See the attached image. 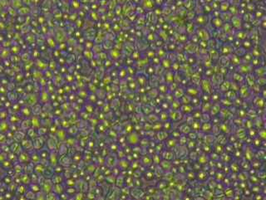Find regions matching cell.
I'll use <instances>...</instances> for the list:
<instances>
[{
	"mask_svg": "<svg viewBox=\"0 0 266 200\" xmlns=\"http://www.w3.org/2000/svg\"><path fill=\"white\" fill-rule=\"evenodd\" d=\"M254 148L252 147L251 145H246L242 148L243 152V159H246L248 161H251L252 159L254 158Z\"/></svg>",
	"mask_w": 266,
	"mask_h": 200,
	"instance_id": "1",
	"label": "cell"
},
{
	"mask_svg": "<svg viewBox=\"0 0 266 200\" xmlns=\"http://www.w3.org/2000/svg\"><path fill=\"white\" fill-rule=\"evenodd\" d=\"M169 115V120L172 122H176V121H182L184 119V115L181 113L180 110L175 111V110L170 109L167 111Z\"/></svg>",
	"mask_w": 266,
	"mask_h": 200,
	"instance_id": "2",
	"label": "cell"
},
{
	"mask_svg": "<svg viewBox=\"0 0 266 200\" xmlns=\"http://www.w3.org/2000/svg\"><path fill=\"white\" fill-rule=\"evenodd\" d=\"M53 184H53L51 179H46V180L42 181V184H41V190L42 192H44L45 194H47L49 192L53 191Z\"/></svg>",
	"mask_w": 266,
	"mask_h": 200,
	"instance_id": "3",
	"label": "cell"
},
{
	"mask_svg": "<svg viewBox=\"0 0 266 200\" xmlns=\"http://www.w3.org/2000/svg\"><path fill=\"white\" fill-rule=\"evenodd\" d=\"M21 145L23 147V150H25L26 151H32V150H34L33 148V140L31 139H24L22 141L20 142Z\"/></svg>",
	"mask_w": 266,
	"mask_h": 200,
	"instance_id": "4",
	"label": "cell"
},
{
	"mask_svg": "<svg viewBox=\"0 0 266 200\" xmlns=\"http://www.w3.org/2000/svg\"><path fill=\"white\" fill-rule=\"evenodd\" d=\"M127 142H128L130 144L136 145V144H137L140 142L139 136L135 132L130 133V134L128 135V136H127Z\"/></svg>",
	"mask_w": 266,
	"mask_h": 200,
	"instance_id": "5",
	"label": "cell"
},
{
	"mask_svg": "<svg viewBox=\"0 0 266 200\" xmlns=\"http://www.w3.org/2000/svg\"><path fill=\"white\" fill-rule=\"evenodd\" d=\"M30 162L33 163V165H37L41 162V157H40V155H39V152H37V151H34V150H32L30 151Z\"/></svg>",
	"mask_w": 266,
	"mask_h": 200,
	"instance_id": "6",
	"label": "cell"
},
{
	"mask_svg": "<svg viewBox=\"0 0 266 200\" xmlns=\"http://www.w3.org/2000/svg\"><path fill=\"white\" fill-rule=\"evenodd\" d=\"M209 177L210 176L208 174V172L203 170L202 169L197 171V173H195V179H197L198 181H207Z\"/></svg>",
	"mask_w": 266,
	"mask_h": 200,
	"instance_id": "7",
	"label": "cell"
},
{
	"mask_svg": "<svg viewBox=\"0 0 266 200\" xmlns=\"http://www.w3.org/2000/svg\"><path fill=\"white\" fill-rule=\"evenodd\" d=\"M216 142L225 146V144L228 143V136L226 134L220 132L219 135H217L216 136Z\"/></svg>",
	"mask_w": 266,
	"mask_h": 200,
	"instance_id": "8",
	"label": "cell"
},
{
	"mask_svg": "<svg viewBox=\"0 0 266 200\" xmlns=\"http://www.w3.org/2000/svg\"><path fill=\"white\" fill-rule=\"evenodd\" d=\"M18 159L19 160L20 163H23V164H28L30 162V154L28 151L27 152H21L19 155H18Z\"/></svg>",
	"mask_w": 266,
	"mask_h": 200,
	"instance_id": "9",
	"label": "cell"
},
{
	"mask_svg": "<svg viewBox=\"0 0 266 200\" xmlns=\"http://www.w3.org/2000/svg\"><path fill=\"white\" fill-rule=\"evenodd\" d=\"M234 159L233 156L231 154L227 153L224 151L223 153L220 155V160L221 162H223L224 164H230L232 160Z\"/></svg>",
	"mask_w": 266,
	"mask_h": 200,
	"instance_id": "10",
	"label": "cell"
},
{
	"mask_svg": "<svg viewBox=\"0 0 266 200\" xmlns=\"http://www.w3.org/2000/svg\"><path fill=\"white\" fill-rule=\"evenodd\" d=\"M9 147H10V151L17 155H18L21 152H23V147H22L21 144H19L18 142H13Z\"/></svg>",
	"mask_w": 266,
	"mask_h": 200,
	"instance_id": "11",
	"label": "cell"
},
{
	"mask_svg": "<svg viewBox=\"0 0 266 200\" xmlns=\"http://www.w3.org/2000/svg\"><path fill=\"white\" fill-rule=\"evenodd\" d=\"M165 144H166V146L167 147V150H173V149L176 147V145L178 144V141L176 139L171 137V138L166 139L165 140Z\"/></svg>",
	"mask_w": 266,
	"mask_h": 200,
	"instance_id": "12",
	"label": "cell"
},
{
	"mask_svg": "<svg viewBox=\"0 0 266 200\" xmlns=\"http://www.w3.org/2000/svg\"><path fill=\"white\" fill-rule=\"evenodd\" d=\"M239 165V168H240V170L244 171H248L249 169L251 168V165H250V161H248L245 159H238Z\"/></svg>",
	"mask_w": 266,
	"mask_h": 200,
	"instance_id": "13",
	"label": "cell"
},
{
	"mask_svg": "<svg viewBox=\"0 0 266 200\" xmlns=\"http://www.w3.org/2000/svg\"><path fill=\"white\" fill-rule=\"evenodd\" d=\"M210 160V158H209V155H207L205 153L199 154L198 157H197V159L196 161L198 162L199 164L201 165H205L208 164V162Z\"/></svg>",
	"mask_w": 266,
	"mask_h": 200,
	"instance_id": "14",
	"label": "cell"
},
{
	"mask_svg": "<svg viewBox=\"0 0 266 200\" xmlns=\"http://www.w3.org/2000/svg\"><path fill=\"white\" fill-rule=\"evenodd\" d=\"M180 111L183 115H188L191 114V112L194 111V107L191 104H186V105H181L180 106Z\"/></svg>",
	"mask_w": 266,
	"mask_h": 200,
	"instance_id": "15",
	"label": "cell"
},
{
	"mask_svg": "<svg viewBox=\"0 0 266 200\" xmlns=\"http://www.w3.org/2000/svg\"><path fill=\"white\" fill-rule=\"evenodd\" d=\"M53 184H63L65 180L63 178L62 173H54L51 178Z\"/></svg>",
	"mask_w": 266,
	"mask_h": 200,
	"instance_id": "16",
	"label": "cell"
},
{
	"mask_svg": "<svg viewBox=\"0 0 266 200\" xmlns=\"http://www.w3.org/2000/svg\"><path fill=\"white\" fill-rule=\"evenodd\" d=\"M213 124L211 123V121H207V122H203L201 123V129L203 133H210L211 132V129H212Z\"/></svg>",
	"mask_w": 266,
	"mask_h": 200,
	"instance_id": "17",
	"label": "cell"
},
{
	"mask_svg": "<svg viewBox=\"0 0 266 200\" xmlns=\"http://www.w3.org/2000/svg\"><path fill=\"white\" fill-rule=\"evenodd\" d=\"M161 159H166V160H170L172 161V159H174V152L172 151V150H165L163 152H161Z\"/></svg>",
	"mask_w": 266,
	"mask_h": 200,
	"instance_id": "18",
	"label": "cell"
},
{
	"mask_svg": "<svg viewBox=\"0 0 266 200\" xmlns=\"http://www.w3.org/2000/svg\"><path fill=\"white\" fill-rule=\"evenodd\" d=\"M203 140H205L204 143H205V144L212 145L216 142V136H214L213 134L205 133L204 135V137H203Z\"/></svg>",
	"mask_w": 266,
	"mask_h": 200,
	"instance_id": "19",
	"label": "cell"
},
{
	"mask_svg": "<svg viewBox=\"0 0 266 200\" xmlns=\"http://www.w3.org/2000/svg\"><path fill=\"white\" fill-rule=\"evenodd\" d=\"M229 166H230V169H231V173H235V174H237V173L240 170L238 159H236V160H234L233 159V160L229 164Z\"/></svg>",
	"mask_w": 266,
	"mask_h": 200,
	"instance_id": "20",
	"label": "cell"
},
{
	"mask_svg": "<svg viewBox=\"0 0 266 200\" xmlns=\"http://www.w3.org/2000/svg\"><path fill=\"white\" fill-rule=\"evenodd\" d=\"M220 109H221V107H220V105L219 103H213L212 106H211V108L210 110V112H209L210 115H211V117L218 115Z\"/></svg>",
	"mask_w": 266,
	"mask_h": 200,
	"instance_id": "21",
	"label": "cell"
},
{
	"mask_svg": "<svg viewBox=\"0 0 266 200\" xmlns=\"http://www.w3.org/2000/svg\"><path fill=\"white\" fill-rule=\"evenodd\" d=\"M178 130L180 131L181 135H186V136H187V135H188L192 129H191V128H190V126L189 125H187L186 123H185V124H182V125H180Z\"/></svg>",
	"mask_w": 266,
	"mask_h": 200,
	"instance_id": "22",
	"label": "cell"
},
{
	"mask_svg": "<svg viewBox=\"0 0 266 200\" xmlns=\"http://www.w3.org/2000/svg\"><path fill=\"white\" fill-rule=\"evenodd\" d=\"M53 191L59 196L65 192V188L63 187L62 184H54L53 187Z\"/></svg>",
	"mask_w": 266,
	"mask_h": 200,
	"instance_id": "23",
	"label": "cell"
},
{
	"mask_svg": "<svg viewBox=\"0 0 266 200\" xmlns=\"http://www.w3.org/2000/svg\"><path fill=\"white\" fill-rule=\"evenodd\" d=\"M249 178V173L248 171L239 170L237 173V180L241 182V181H248Z\"/></svg>",
	"mask_w": 266,
	"mask_h": 200,
	"instance_id": "24",
	"label": "cell"
},
{
	"mask_svg": "<svg viewBox=\"0 0 266 200\" xmlns=\"http://www.w3.org/2000/svg\"><path fill=\"white\" fill-rule=\"evenodd\" d=\"M220 129V132L224 133V134H226V135H230L231 133V126L228 125L226 122L223 121V122H220L219 124Z\"/></svg>",
	"mask_w": 266,
	"mask_h": 200,
	"instance_id": "25",
	"label": "cell"
},
{
	"mask_svg": "<svg viewBox=\"0 0 266 200\" xmlns=\"http://www.w3.org/2000/svg\"><path fill=\"white\" fill-rule=\"evenodd\" d=\"M250 165H251V168L256 169V170H259V169H261V167H262V162L261 160L259 159H256V158H254L250 161Z\"/></svg>",
	"mask_w": 266,
	"mask_h": 200,
	"instance_id": "26",
	"label": "cell"
},
{
	"mask_svg": "<svg viewBox=\"0 0 266 200\" xmlns=\"http://www.w3.org/2000/svg\"><path fill=\"white\" fill-rule=\"evenodd\" d=\"M212 150L213 152H215V153L218 154V155H220V154H222L224 151H225V146L224 145H222V144H218V143H216V144H212Z\"/></svg>",
	"mask_w": 266,
	"mask_h": 200,
	"instance_id": "27",
	"label": "cell"
},
{
	"mask_svg": "<svg viewBox=\"0 0 266 200\" xmlns=\"http://www.w3.org/2000/svg\"><path fill=\"white\" fill-rule=\"evenodd\" d=\"M223 193H224V195H225L226 198H234V195H235V192H234V188L232 187L231 188V186H227V187H225L224 190H223Z\"/></svg>",
	"mask_w": 266,
	"mask_h": 200,
	"instance_id": "28",
	"label": "cell"
},
{
	"mask_svg": "<svg viewBox=\"0 0 266 200\" xmlns=\"http://www.w3.org/2000/svg\"><path fill=\"white\" fill-rule=\"evenodd\" d=\"M31 127H32L31 120L28 119V118H27V119H25L24 121H21V129H23V130H28Z\"/></svg>",
	"mask_w": 266,
	"mask_h": 200,
	"instance_id": "29",
	"label": "cell"
},
{
	"mask_svg": "<svg viewBox=\"0 0 266 200\" xmlns=\"http://www.w3.org/2000/svg\"><path fill=\"white\" fill-rule=\"evenodd\" d=\"M30 120H31V124H32V126H33V128H35L36 129H39V127L41 126L42 121L39 120L37 115H34V116H33V117L31 118Z\"/></svg>",
	"mask_w": 266,
	"mask_h": 200,
	"instance_id": "30",
	"label": "cell"
},
{
	"mask_svg": "<svg viewBox=\"0 0 266 200\" xmlns=\"http://www.w3.org/2000/svg\"><path fill=\"white\" fill-rule=\"evenodd\" d=\"M9 129V124L6 120L0 121V133H6Z\"/></svg>",
	"mask_w": 266,
	"mask_h": 200,
	"instance_id": "31",
	"label": "cell"
},
{
	"mask_svg": "<svg viewBox=\"0 0 266 200\" xmlns=\"http://www.w3.org/2000/svg\"><path fill=\"white\" fill-rule=\"evenodd\" d=\"M157 137L158 138V140H159L160 141H164V140H166V139L169 137V135L168 133H167V131H166V130H164V129H161V131L159 130V132L157 134Z\"/></svg>",
	"mask_w": 266,
	"mask_h": 200,
	"instance_id": "32",
	"label": "cell"
},
{
	"mask_svg": "<svg viewBox=\"0 0 266 200\" xmlns=\"http://www.w3.org/2000/svg\"><path fill=\"white\" fill-rule=\"evenodd\" d=\"M13 138H14L16 142H21L25 138V134H24V131L18 130V131H16L13 134Z\"/></svg>",
	"mask_w": 266,
	"mask_h": 200,
	"instance_id": "33",
	"label": "cell"
},
{
	"mask_svg": "<svg viewBox=\"0 0 266 200\" xmlns=\"http://www.w3.org/2000/svg\"><path fill=\"white\" fill-rule=\"evenodd\" d=\"M190 126L192 130H195V131H198L201 129V121L200 120H194L192 121V123L190 125Z\"/></svg>",
	"mask_w": 266,
	"mask_h": 200,
	"instance_id": "34",
	"label": "cell"
},
{
	"mask_svg": "<svg viewBox=\"0 0 266 200\" xmlns=\"http://www.w3.org/2000/svg\"><path fill=\"white\" fill-rule=\"evenodd\" d=\"M36 133H37V131H36L35 128L31 127V128H29V129L27 130V136H28V137H29V139H31L33 140H34V139L38 137L37 135H36Z\"/></svg>",
	"mask_w": 266,
	"mask_h": 200,
	"instance_id": "35",
	"label": "cell"
},
{
	"mask_svg": "<svg viewBox=\"0 0 266 200\" xmlns=\"http://www.w3.org/2000/svg\"><path fill=\"white\" fill-rule=\"evenodd\" d=\"M248 182L251 183L253 185L254 184H259L260 182V180L256 174H252V175H249Z\"/></svg>",
	"mask_w": 266,
	"mask_h": 200,
	"instance_id": "36",
	"label": "cell"
},
{
	"mask_svg": "<svg viewBox=\"0 0 266 200\" xmlns=\"http://www.w3.org/2000/svg\"><path fill=\"white\" fill-rule=\"evenodd\" d=\"M158 117H159V121H161V122H165V121H168L169 120V115L168 111H162L158 114Z\"/></svg>",
	"mask_w": 266,
	"mask_h": 200,
	"instance_id": "37",
	"label": "cell"
},
{
	"mask_svg": "<svg viewBox=\"0 0 266 200\" xmlns=\"http://www.w3.org/2000/svg\"><path fill=\"white\" fill-rule=\"evenodd\" d=\"M180 106H181V104H180V100H173L172 102L170 103V109L177 111V110H180Z\"/></svg>",
	"mask_w": 266,
	"mask_h": 200,
	"instance_id": "38",
	"label": "cell"
},
{
	"mask_svg": "<svg viewBox=\"0 0 266 200\" xmlns=\"http://www.w3.org/2000/svg\"><path fill=\"white\" fill-rule=\"evenodd\" d=\"M31 111H32V114L33 115H38L41 114L42 107L39 104H36V105H33V107L31 108Z\"/></svg>",
	"mask_w": 266,
	"mask_h": 200,
	"instance_id": "39",
	"label": "cell"
},
{
	"mask_svg": "<svg viewBox=\"0 0 266 200\" xmlns=\"http://www.w3.org/2000/svg\"><path fill=\"white\" fill-rule=\"evenodd\" d=\"M47 149H49L51 151H53L56 149V142H55V140L53 138H49L47 140Z\"/></svg>",
	"mask_w": 266,
	"mask_h": 200,
	"instance_id": "40",
	"label": "cell"
},
{
	"mask_svg": "<svg viewBox=\"0 0 266 200\" xmlns=\"http://www.w3.org/2000/svg\"><path fill=\"white\" fill-rule=\"evenodd\" d=\"M201 150H202V152H203V153H205L207 154V155H209V154L211 153V152L213 151L212 145L204 143V144L201 146Z\"/></svg>",
	"mask_w": 266,
	"mask_h": 200,
	"instance_id": "41",
	"label": "cell"
},
{
	"mask_svg": "<svg viewBox=\"0 0 266 200\" xmlns=\"http://www.w3.org/2000/svg\"><path fill=\"white\" fill-rule=\"evenodd\" d=\"M141 163H142V165H145V166H149V165H151L152 163H153V161H152V159H151V158H149L148 156H143L142 158V159H141Z\"/></svg>",
	"mask_w": 266,
	"mask_h": 200,
	"instance_id": "42",
	"label": "cell"
},
{
	"mask_svg": "<svg viewBox=\"0 0 266 200\" xmlns=\"http://www.w3.org/2000/svg\"><path fill=\"white\" fill-rule=\"evenodd\" d=\"M21 113L26 118H28L32 115V111L28 107H24V108L21 109Z\"/></svg>",
	"mask_w": 266,
	"mask_h": 200,
	"instance_id": "43",
	"label": "cell"
},
{
	"mask_svg": "<svg viewBox=\"0 0 266 200\" xmlns=\"http://www.w3.org/2000/svg\"><path fill=\"white\" fill-rule=\"evenodd\" d=\"M8 142V138L5 133H0V145L6 144Z\"/></svg>",
	"mask_w": 266,
	"mask_h": 200,
	"instance_id": "44",
	"label": "cell"
},
{
	"mask_svg": "<svg viewBox=\"0 0 266 200\" xmlns=\"http://www.w3.org/2000/svg\"><path fill=\"white\" fill-rule=\"evenodd\" d=\"M180 136H181V134H180V132L178 130V129L173 130V131L172 132V135H171V136H172V138L176 139V140H177Z\"/></svg>",
	"mask_w": 266,
	"mask_h": 200,
	"instance_id": "45",
	"label": "cell"
}]
</instances>
